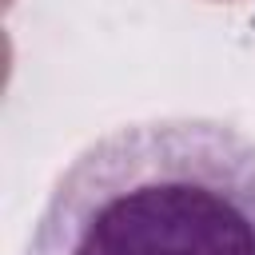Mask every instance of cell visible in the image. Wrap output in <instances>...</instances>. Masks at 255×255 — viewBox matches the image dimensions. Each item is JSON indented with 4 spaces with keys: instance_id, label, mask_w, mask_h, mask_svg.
Segmentation results:
<instances>
[{
    "instance_id": "6da1fadb",
    "label": "cell",
    "mask_w": 255,
    "mask_h": 255,
    "mask_svg": "<svg viewBox=\"0 0 255 255\" xmlns=\"http://www.w3.org/2000/svg\"><path fill=\"white\" fill-rule=\"evenodd\" d=\"M24 255H255V139L199 116L112 128L56 175Z\"/></svg>"
}]
</instances>
